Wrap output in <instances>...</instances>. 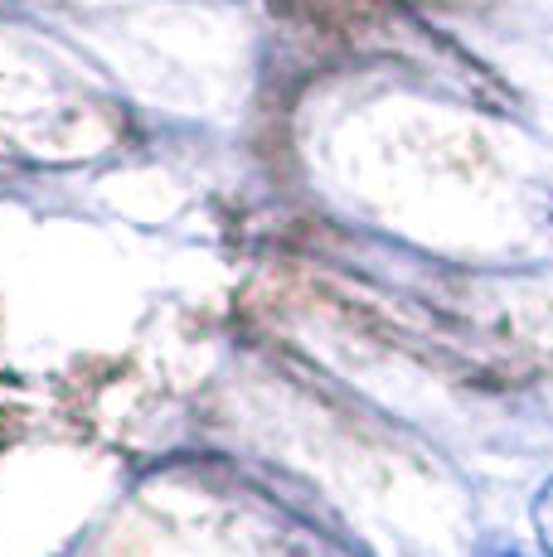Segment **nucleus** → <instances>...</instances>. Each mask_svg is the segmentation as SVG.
I'll return each mask as SVG.
<instances>
[{"label": "nucleus", "instance_id": "obj_1", "mask_svg": "<svg viewBox=\"0 0 553 557\" xmlns=\"http://www.w3.org/2000/svg\"><path fill=\"white\" fill-rule=\"evenodd\" d=\"M534 529L539 543H544V557H553V480L534 495Z\"/></svg>", "mask_w": 553, "mask_h": 557}, {"label": "nucleus", "instance_id": "obj_2", "mask_svg": "<svg viewBox=\"0 0 553 557\" xmlns=\"http://www.w3.org/2000/svg\"><path fill=\"white\" fill-rule=\"evenodd\" d=\"M476 557H529L525 548H515L509 539H486L481 548H476Z\"/></svg>", "mask_w": 553, "mask_h": 557}]
</instances>
